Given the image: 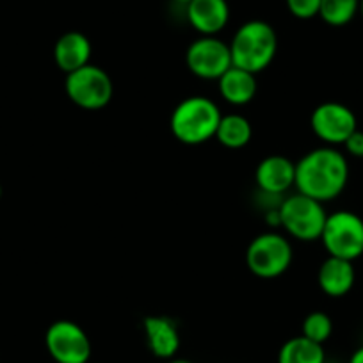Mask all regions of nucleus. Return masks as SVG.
<instances>
[{"instance_id":"f257e3e1","label":"nucleus","mask_w":363,"mask_h":363,"mask_svg":"<svg viewBox=\"0 0 363 363\" xmlns=\"http://www.w3.org/2000/svg\"><path fill=\"white\" fill-rule=\"evenodd\" d=\"M347 182V157L335 146L324 145L310 150L296 162V191L320 203L337 200Z\"/></svg>"},{"instance_id":"f03ea898","label":"nucleus","mask_w":363,"mask_h":363,"mask_svg":"<svg viewBox=\"0 0 363 363\" xmlns=\"http://www.w3.org/2000/svg\"><path fill=\"white\" fill-rule=\"evenodd\" d=\"M221 116L223 113L219 106L208 96H187L171 113V134L184 145H203L216 138Z\"/></svg>"},{"instance_id":"7ed1b4c3","label":"nucleus","mask_w":363,"mask_h":363,"mask_svg":"<svg viewBox=\"0 0 363 363\" xmlns=\"http://www.w3.org/2000/svg\"><path fill=\"white\" fill-rule=\"evenodd\" d=\"M228 45L233 66L257 75L269 68L277 57L278 36L271 23L250 20L235 30Z\"/></svg>"},{"instance_id":"20e7f679","label":"nucleus","mask_w":363,"mask_h":363,"mask_svg":"<svg viewBox=\"0 0 363 363\" xmlns=\"http://www.w3.org/2000/svg\"><path fill=\"white\" fill-rule=\"evenodd\" d=\"M294 260L291 239L285 233L269 230L253 237L246 250V267L262 280H274L289 271Z\"/></svg>"},{"instance_id":"39448f33","label":"nucleus","mask_w":363,"mask_h":363,"mask_svg":"<svg viewBox=\"0 0 363 363\" xmlns=\"http://www.w3.org/2000/svg\"><path fill=\"white\" fill-rule=\"evenodd\" d=\"M278 214H280V228H284L287 237L299 242L320 240L328 219L324 203L296 191L294 194L284 198Z\"/></svg>"},{"instance_id":"423d86ee","label":"nucleus","mask_w":363,"mask_h":363,"mask_svg":"<svg viewBox=\"0 0 363 363\" xmlns=\"http://www.w3.org/2000/svg\"><path fill=\"white\" fill-rule=\"evenodd\" d=\"M65 89L68 99L84 111L104 109L114 95V84L109 73L91 62L66 75Z\"/></svg>"},{"instance_id":"0eeeda50","label":"nucleus","mask_w":363,"mask_h":363,"mask_svg":"<svg viewBox=\"0 0 363 363\" xmlns=\"http://www.w3.org/2000/svg\"><path fill=\"white\" fill-rule=\"evenodd\" d=\"M328 257L354 262L363 255V219L352 211H337L328 214L320 235Z\"/></svg>"},{"instance_id":"6e6552de","label":"nucleus","mask_w":363,"mask_h":363,"mask_svg":"<svg viewBox=\"0 0 363 363\" xmlns=\"http://www.w3.org/2000/svg\"><path fill=\"white\" fill-rule=\"evenodd\" d=\"M45 347L55 363H89L91 340L82 326L68 319L55 320L45 333Z\"/></svg>"},{"instance_id":"1a4fd4ad","label":"nucleus","mask_w":363,"mask_h":363,"mask_svg":"<svg viewBox=\"0 0 363 363\" xmlns=\"http://www.w3.org/2000/svg\"><path fill=\"white\" fill-rule=\"evenodd\" d=\"M186 65L194 77L216 80L233 66L230 45L219 36H200L186 52Z\"/></svg>"},{"instance_id":"9d476101","label":"nucleus","mask_w":363,"mask_h":363,"mask_svg":"<svg viewBox=\"0 0 363 363\" xmlns=\"http://www.w3.org/2000/svg\"><path fill=\"white\" fill-rule=\"evenodd\" d=\"M310 128L326 146H342L358 128L356 114L340 102H324L312 111Z\"/></svg>"},{"instance_id":"9b49d317","label":"nucleus","mask_w":363,"mask_h":363,"mask_svg":"<svg viewBox=\"0 0 363 363\" xmlns=\"http://www.w3.org/2000/svg\"><path fill=\"white\" fill-rule=\"evenodd\" d=\"M258 191L285 196L294 187L296 162L285 155H269L258 162L255 169Z\"/></svg>"},{"instance_id":"f8f14e48","label":"nucleus","mask_w":363,"mask_h":363,"mask_svg":"<svg viewBox=\"0 0 363 363\" xmlns=\"http://www.w3.org/2000/svg\"><path fill=\"white\" fill-rule=\"evenodd\" d=\"M186 16L200 36H218L230 22L228 0H191Z\"/></svg>"},{"instance_id":"ddd939ff","label":"nucleus","mask_w":363,"mask_h":363,"mask_svg":"<svg viewBox=\"0 0 363 363\" xmlns=\"http://www.w3.org/2000/svg\"><path fill=\"white\" fill-rule=\"evenodd\" d=\"M150 352L160 359H171L180 349L182 338L174 320L164 315H150L143 320Z\"/></svg>"},{"instance_id":"4468645a","label":"nucleus","mask_w":363,"mask_h":363,"mask_svg":"<svg viewBox=\"0 0 363 363\" xmlns=\"http://www.w3.org/2000/svg\"><path fill=\"white\" fill-rule=\"evenodd\" d=\"M356 281V271L351 260L328 257L317 271V285L330 298H344Z\"/></svg>"},{"instance_id":"2eb2a0df","label":"nucleus","mask_w":363,"mask_h":363,"mask_svg":"<svg viewBox=\"0 0 363 363\" xmlns=\"http://www.w3.org/2000/svg\"><path fill=\"white\" fill-rule=\"evenodd\" d=\"M91 52H93V47H91L89 38L79 30H69L55 41L54 61L57 68L68 75V73L89 65Z\"/></svg>"},{"instance_id":"dca6fc26","label":"nucleus","mask_w":363,"mask_h":363,"mask_svg":"<svg viewBox=\"0 0 363 363\" xmlns=\"http://www.w3.org/2000/svg\"><path fill=\"white\" fill-rule=\"evenodd\" d=\"M257 89V75L242 68H237V66H232L218 79L219 96L230 106H247L250 102H253Z\"/></svg>"},{"instance_id":"f3484780","label":"nucleus","mask_w":363,"mask_h":363,"mask_svg":"<svg viewBox=\"0 0 363 363\" xmlns=\"http://www.w3.org/2000/svg\"><path fill=\"white\" fill-rule=\"evenodd\" d=\"M253 138V125L239 113L223 114L216 130V141L228 150H240L250 145Z\"/></svg>"},{"instance_id":"a211bd4d","label":"nucleus","mask_w":363,"mask_h":363,"mask_svg":"<svg viewBox=\"0 0 363 363\" xmlns=\"http://www.w3.org/2000/svg\"><path fill=\"white\" fill-rule=\"evenodd\" d=\"M278 363H326V351L323 344L298 335L281 345Z\"/></svg>"},{"instance_id":"6ab92c4d","label":"nucleus","mask_w":363,"mask_h":363,"mask_svg":"<svg viewBox=\"0 0 363 363\" xmlns=\"http://www.w3.org/2000/svg\"><path fill=\"white\" fill-rule=\"evenodd\" d=\"M359 13V0H320L319 18L331 27L351 23Z\"/></svg>"},{"instance_id":"aec40b11","label":"nucleus","mask_w":363,"mask_h":363,"mask_svg":"<svg viewBox=\"0 0 363 363\" xmlns=\"http://www.w3.org/2000/svg\"><path fill=\"white\" fill-rule=\"evenodd\" d=\"M331 333H333V320L328 313L317 310V312H310L303 320L301 335L312 342L324 345L330 340Z\"/></svg>"},{"instance_id":"412c9836","label":"nucleus","mask_w":363,"mask_h":363,"mask_svg":"<svg viewBox=\"0 0 363 363\" xmlns=\"http://www.w3.org/2000/svg\"><path fill=\"white\" fill-rule=\"evenodd\" d=\"M285 4L294 18L312 20L319 16L320 0H285Z\"/></svg>"},{"instance_id":"4be33fe9","label":"nucleus","mask_w":363,"mask_h":363,"mask_svg":"<svg viewBox=\"0 0 363 363\" xmlns=\"http://www.w3.org/2000/svg\"><path fill=\"white\" fill-rule=\"evenodd\" d=\"M342 146L347 152V155L354 157V159H363V130L356 128Z\"/></svg>"},{"instance_id":"5701e85b","label":"nucleus","mask_w":363,"mask_h":363,"mask_svg":"<svg viewBox=\"0 0 363 363\" xmlns=\"http://www.w3.org/2000/svg\"><path fill=\"white\" fill-rule=\"evenodd\" d=\"M347 363H363V345H359V347L352 352Z\"/></svg>"},{"instance_id":"b1692460","label":"nucleus","mask_w":363,"mask_h":363,"mask_svg":"<svg viewBox=\"0 0 363 363\" xmlns=\"http://www.w3.org/2000/svg\"><path fill=\"white\" fill-rule=\"evenodd\" d=\"M167 363H193V362L187 358H178V356H174V358L167 359Z\"/></svg>"},{"instance_id":"393cba45","label":"nucleus","mask_w":363,"mask_h":363,"mask_svg":"<svg viewBox=\"0 0 363 363\" xmlns=\"http://www.w3.org/2000/svg\"><path fill=\"white\" fill-rule=\"evenodd\" d=\"M174 2H178V4H184V6H187L191 2V0H174Z\"/></svg>"},{"instance_id":"a878e982","label":"nucleus","mask_w":363,"mask_h":363,"mask_svg":"<svg viewBox=\"0 0 363 363\" xmlns=\"http://www.w3.org/2000/svg\"><path fill=\"white\" fill-rule=\"evenodd\" d=\"M359 15H362L363 18V0H359Z\"/></svg>"},{"instance_id":"bb28decb","label":"nucleus","mask_w":363,"mask_h":363,"mask_svg":"<svg viewBox=\"0 0 363 363\" xmlns=\"http://www.w3.org/2000/svg\"><path fill=\"white\" fill-rule=\"evenodd\" d=\"M0 198H2V186H0Z\"/></svg>"}]
</instances>
